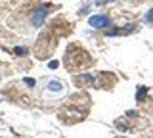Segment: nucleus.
Instances as JSON below:
<instances>
[{"label": "nucleus", "mask_w": 153, "mask_h": 138, "mask_svg": "<svg viewBox=\"0 0 153 138\" xmlns=\"http://www.w3.org/2000/svg\"><path fill=\"white\" fill-rule=\"evenodd\" d=\"M88 23H90V27H94V29H100V27H107V25H111V19H109L107 16H92L88 19Z\"/></svg>", "instance_id": "2"}, {"label": "nucleus", "mask_w": 153, "mask_h": 138, "mask_svg": "<svg viewBox=\"0 0 153 138\" xmlns=\"http://www.w3.org/2000/svg\"><path fill=\"white\" fill-rule=\"evenodd\" d=\"M76 79H79V81H84V83H90V84L94 83V77H92V75H79Z\"/></svg>", "instance_id": "4"}, {"label": "nucleus", "mask_w": 153, "mask_h": 138, "mask_svg": "<svg viewBox=\"0 0 153 138\" xmlns=\"http://www.w3.org/2000/svg\"><path fill=\"white\" fill-rule=\"evenodd\" d=\"M25 83H27V87H35V79H25Z\"/></svg>", "instance_id": "8"}, {"label": "nucleus", "mask_w": 153, "mask_h": 138, "mask_svg": "<svg viewBox=\"0 0 153 138\" xmlns=\"http://www.w3.org/2000/svg\"><path fill=\"white\" fill-rule=\"evenodd\" d=\"M143 96H146V88L140 87V88L136 90V98H138V100H143Z\"/></svg>", "instance_id": "5"}, {"label": "nucleus", "mask_w": 153, "mask_h": 138, "mask_svg": "<svg viewBox=\"0 0 153 138\" xmlns=\"http://www.w3.org/2000/svg\"><path fill=\"white\" fill-rule=\"evenodd\" d=\"M100 4H105V2H113V0H98Z\"/></svg>", "instance_id": "9"}, {"label": "nucleus", "mask_w": 153, "mask_h": 138, "mask_svg": "<svg viewBox=\"0 0 153 138\" xmlns=\"http://www.w3.org/2000/svg\"><path fill=\"white\" fill-rule=\"evenodd\" d=\"M46 90L48 92H61V90H63V84H61L59 81H50V83L46 84Z\"/></svg>", "instance_id": "3"}, {"label": "nucleus", "mask_w": 153, "mask_h": 138, "mask_svg": "<svg viewBox=\"0 0 153 138\" xmlns=\"http://www.w3.org/2000/svg\"><path fill=\"white\" fill-rule=\"evenodd\" d=\"M13 52H16L17 56H27V48H16Z\"/></svg>", "instance_id": "6"}, {"label": "nucleus", "mask_w": 153, "mask_h": 138, "mask_svg": "<svg viewBox=\"0 0 153 138\" xmlns=\"http://www.w3.org/2000/svg\"><path fill=\"white\" fill-rule=\"evenodd\" d=\"M46 16H48V6L35 8V10L31 12V23H33V27H40L42 23H44V19H46Z\"/></svg>", "instance_id": "1"}, {"label": "nucleus", "mask_w": 153, "mask_h": 138, "mask_svg": "<svg viewBox=\"0 0 153 138\" xmlns=\"http://www.w3.org/2000/svg\"><path fill=\"white\" fill-rule=\"evenodd\" d=\"M146 21H147V23H151V21H153V8L146 13Z\"/></svg>", "instance_id": "7"}]
</instances>
